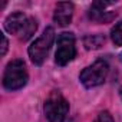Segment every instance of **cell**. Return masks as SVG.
Here are the masks:
<instances>
[{
  "instance_id": "3957f363",
  "label": "cell",
  "mask_w": 122,
  "mask_h": 122,
  "mask_svg": "<svg viewBox=\"0 0 122 122\" xmlns=\"http://www.w3.org/2000/svg\"><path fill=\"white\" fill-rule=\"evenodd\" d=\"M53 40H55L53 27H46L45 32L29 46V56L35 65H37V66L43 65L45 59L47 57V53L53 45Z\"/></svg>"
},
{
  "instance_id": "6da1fadb",
  "label": "cell",
  "mask_w": 122,
  "mask_h": 122,
  "mask_svg": "<svg viewBox=\"0 0 122 122\" xmlns=\"http://www.w3.org/2000/svg\"><path fill=\"white\" fill-rule=\"evenodd\" d=\"M5 29L10 35H16V36H19L20 40L25 42L35 35V32L37 29V23L33 17H27L22 12H15L6 17Z\"/></svg>"
},
{
  "instance_id": "7a4b0ae2",
  "label": "cell",
  "mask_w": 122,
  "mask_h": 122,
  "mask_svg": "<svg viewBox=\"0 0 122 122\" xmlns=\"http://www.w3.org/2000/svg\"><path fill=\"white\" fill-rule=\"evenodd\" d=\"M27 83V71L22 59H15L7 63L3 75V86L7 91H19Z\"/></svg>"
},
{
  "instance_id": "7c38bea8",
  "label": "cell",
  "mask_w": 122,
  "mask_h": 122,
  "mask_svg": "<svg viewBox=\"0 0 122 122\" xmlns=\"http://www.w3.org/2000/svg\"><path fill=\"white\" fill-rule=\"evenodd\" d=\"M0 37H2V52H0V55H2V56H5V55H6V52H7L9 42H7V37H6V35H3V33H0Z\"/></svg>"
},
{
  "instance_id": "9c48e42d",
  "label": "cell",
  "mask_w": 122,
  "mask_h": 122,
  "mask_svg": "<svg viewBox=\"0 0 122 122\" xmlns=\"http://www.w3.org/2000/svg\"><path fill=\"white\" fill-rule=\"evenodd\" d=\"M105 43V36L103 35H88L83 39V45L86 49H99Z\"/></svg>"
},
{
  "instance_id": "4fadbf2b",
  "label": "cell",
  "mask_w": 122,
  "mask_h": 122,
  "mask_svg": "<svg viewBox=\"0 0 122 122\" xmlns=\"http://www.w3.org/2000/svg\"><path fill=\"white\" fill-rule=\"evenodd\" d=\"M119 96H121V99H122V86H121V89H119Z\"/></svg>"
},
{
  "instance_id": "277c9868",
  "label": "cell",
  "mask_w": 122,
  "mask_h": 122,
  "mask_svg": "<svg viewBox=\"0 0 122 122\" xmlns=\"http://www.w3.org/2000/svg\"><path fill=\"white\" fill-rule=\"evenodd\" d=\"M69 112V102L59 92H52L45 102V115L47 122H65Z\"/></svg>"
},
{
  "instance_id": "52a82bcc",
  "label": "cell",
  "mask_w": 122,
  "mask_h": 122,
  "mask_svg": "<svg viewBox=\"0 0 122 122\" xmlns=\"http://www.w3.org/2000/svg\"><path fill=\"white\" fill-rule=\"evenodd\" d=\"M112 3H108V2H95L92 3L91 9H89V19L96 22V23H106V22H111L115 16H116V12H112L109 10Z\"/></svg>"
},
{
  "instance_id": "5b68a950",
  "label": "cell",
  "mask_w": 122,
  "mask_h": 122,
  "mask_svg": "<svg viewBox=\"0 0 122 122\" xmlns=\"http://www.w3.org/2000/svg\"><path fill=\"white\" fill-rule=\"evenodd\" d=\"M76 56V46H75V36L71 32H63L57 36V46L55 53V60L59 66H65L75 59Z\"/></svg>"
},
{
  "instance_id": "30bf717a",
  "label": "cell",
  "mask_w": 122,
  "mask_h": 122,
  "mask_svg": "<svg viewBox=\"0 0 122 122\" xmlns=\"http://www.w3.org/2000/svg\"><path fill=\"white\" fill-rule=\"evenodd\" d=\"M111 39L115 46H122V22H118L111 30Z\"/></svg>"
},
{
  "instance_id": "8992f818",
  "label": "cell",
  "mask_w": 122,
  "mask_h": 122,
  "mask_svg": "<svg viewBox=\"0 0 122 122\" xmlns=\"http://www.w3.org/2000/svg\"><path fill=\"white\" fill-rule=\"evenodd\" d=\"M108 72H109V66L106 60H96L95 63H92L91 66L85 68L81 72L79 79L85 88H95L105 82Z\"/></svg>"
},
{
  "instance_id": "8fae6325",
  "label": "cell",
  "mask_w": 122,
  "mask_h": 122,
  "mask_svg": "<svg viewBox=\"0 0 122 122\" xmlns=\"http://www.w3.org/2000/svg\"><path fill=\"white\" fill-rule=\"evenodd\" d=\"M93 122H113V118H112V115L108 111H103V112H101L98 115V118Z\"/></svg>"
},
{
  "instance_id": "5bb4252c",
  "label": "cell",
  "mask_w": 122,
  "mask_h": 122,
  "mask_svg": "<svg viewBox=\"0 0 122 122\" xmlns=\"http://www.w3.org/2000/svg\"><path fill=\"white\" fill-rule=\"evenodd\" d=\"M121 60H122V53H121Z\"/></svg>"
},
{
  "instance_id": "ba28073f",
  "label": "cell",
  "mask_w": 122,
  "mask_h": 122,
  "mask_svg": "<svg viewBox=\"0 0 122 122\" xmlns=\"http://www.w3.org/2000/svg\"><path fill=\"white\" fill-rule=\"evenodd\" d=\"M73 16V5L71 2H60L55 7L53 20L60 26H68L72 22Z\"/></svg>"
}]
</instances>
